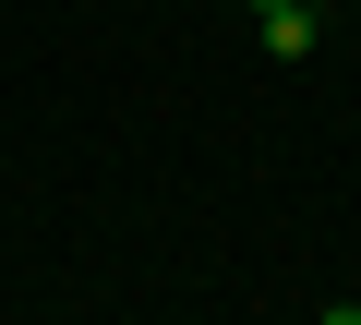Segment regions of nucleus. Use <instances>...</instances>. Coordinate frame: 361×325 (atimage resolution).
Returning a JSON list of instances; mask_svg holds the SVG:
<instances>
[{"mask_svg": "<svg viewBox=\"0 0 361 325\" xmlns=\"http://www.w3.org/2000/svg\"><path fill=\"white\" fill-rule=\"evenodd\" d=\"M253 37H265L277 61H313V49H325V13H313V0H265V13H253Z\"/></svg>", "mask_w": 361, "mask_h": 325, "instance_id": "obj_1", "label": "nucleus"}, {"mask_svg": "<svg viewBox=\"0 0 361 325\" xmlns=\"http://www.w3.org/2000/svg\"><path fill=\"white\" fill-rule=\"evenodd\" d=\"M325 325H361V301H325Z\"/></svg>", "mask_w": 361, "mask_h": 325, "instance_id": "obj_2", "label": "nucleus"}, {"mask_svg": "<svg viewBox=\"0 0 361 325\" xmlns=\"http://www.w3.org/2000/svg\"><path fill=\"white\" fill-rule=\"evenodd\" d=\"M253 13H265V0H253Z\"/></svg>", "mask_w": 361, "mask_h": 325, "instance_id": "obj_3", "label": "nucleus"}]
</instances>
